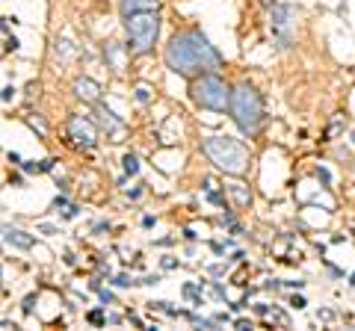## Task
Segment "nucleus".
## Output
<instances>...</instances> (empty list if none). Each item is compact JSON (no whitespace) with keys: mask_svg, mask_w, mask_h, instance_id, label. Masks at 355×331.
Wrapping results in <instances>:
<instances>
[{"mask_svg":"<svg viewBox=\"0 0 355 331\" xmlns=\"http://www.w3.org/2000/svg\"><path fill=\"white\" fill-rule=\"evenodd\" d=\"M166 65L175 71L193 80L198 74H214L222 69V57L219 51L210 45L205 33L198 30H184L166 45Z\"/></svg>","mask_w":355,"mask_h":331,"instance_id":"nucleus-1","label":"nucleus"},{"mask_svg":"<svg viewBox=\"0 0 355 331\" xmlns=\"http://www.w3.org/2000/svg\"><path fill=\"white\" fill-rule=\"evenodd\" d=\"M234 125L243 136L254 139L263 130V98L252 83H237L231 89V107H228Z\"/></svg>","mask_w":355,"mask_h":331,"instance_id":"nucleus-2","label":"nucleus"},{"mask_svg":"<svg viewBox=\"0 0 355 331\" xmlns=\"http://www.w3.org/2000/svg\"><path fill=\"white\" fill-rule=\"evenodd\" d=\"M202 148L207 154V160L214 163L219 172L234 175V178H240V175L249 172L252 154L240 139H234V136H207Z\"/></svg>","mask_w":355,"mask_h":331,"instance_id":"nucleus-3","label":"nucleus"},{"mask_svg":"<svg viewBox=\"0 0 355 331\" xmlns=\"http://www.w3.org/2000/svg\"><path fill=\"white\" fill-rule=\"evenodd\" d=\"M125 30H128V51L133 53V57H146V53H151L154 42H157V36H160L157 9L125 15Z\"/></svg>","mask_w":355,"mask_h":331,"instance_id":"nucleus-4","label":"nucleus"},{"mask_svg":"<svg viewBox=\"0 0 355 331\" xmlns=\"http://www.w3.org/2000/svg\"><path fill=\"white\" fill-rule=\"evenodd\" d=\"M193 101L202 109H214V113H225L231 107V86L216 74H198L190 83Z\"/></svg>","mask_w":355,"mask_h":331,"instance_id":"nucleus-5","label":"nucleus"},{"mask_svg":"<svg viewBox=\"0 0 355 331\" xmlns=\"http://www.w3.org/2000/svg\"><path fill=\"white\" fill-rule=\"evenodd\" d=\"M65 136L74 148H95L98 145V127L92 118L86 116H71L69 125H65Z\"/></svg>","mask_w":355,"mask_h":331,"instance_id":"nucleus-6","label":"nucleus"},{"mask_svg":"<svg viewBox=\"0 0 355 331\" xmlns=\"http://www.w3.org/2000/svg\"><path fill=\"white\" fill-rule=\"evenodd\" d=\"M270 24H272L275 39L282 42V48H287L293 39V27H296V9L287 3H275L270 9Z\"/></svg>","mask_w":355,"mask_h":331,"instance_id":"nucleus-7","label":"nucleus"},{"mask_svg":"<svg viewBox=\"0 0 355 331\" xmlns=\"http://www.w3.org/2000/svg\"><path fill=\"white\" fill-rule=\"evenodd\" d=\"M74 95L86 104H98L101 101V83H95L92 77H77L74 80Z\"/></svg>","mask_w":355,"mask_h":331,"instance_id":"nucleus-8","label":"nucleus"},{"mask_svg":"<svg viewBox=\"0 0 355 331\" xmlns=\"http://www.w3.org/2000/svg\"><path fill=\"white\" fill-rule=\"evenodd\" d=\"M98 121H101V125H104V130H107V134L110 136H113L116 142H119V136L121 134H125V121H121V118H116L113 113H110V109H104V107H98Z\"/></svg>","mask_w":355,"mask_h":331,"instance_id":"nucleus-9","label":"nucleus"},{"mask_svg":"<svg viewBox=\"0 0 355 331\" xmlns=\"http://www.w3.org/2000/svg\"><path fill=\"white\" fill-rule=\"evenodd\" d=\"M121 6V15H130V12H151V9L160 6V0H119Z\"/></svg>","mask_w":355,"mask_h":331,"instance_id":"nucleus-10","label":"nucleus"},{"mask_svg":"<svg viewBox=\"0 0 355 331\" xmlns=\"http://www.w3.org/2000/svg\"><path fill=\"white\" fill-rule=\"evenodd\" d=\"M6 242L15 249H33V237L27 234V231H18V228H6Z\"/></svg>","mask_w":355,"mask_h":331,"instance_id":"nucleus-11","label":"nucleus"},{"mask_svg":"<svg viewBox=\"0 0 355 331\" xmlns=\"http://www.w3.org/2000/svg\"><path fill=\"white\" fill-rule=\"evenodd\" d=\"M228 195L234 198L237 207H249V204H252V190H249L246 184H231V186H228Z\"/></svg>","mask_w":355,"mask_h":331,"instance_id":"nucleus-12","label":"nucleus"},{"mask_svg":"<svg viewBox=\"0 0 355 331\" xmlns=\"http://www.w3.org/2000/svg\"><path fill=\"white\" fill-rule=\"evenodd\" d=\"M137 169H139V160L133 157V154H128V157H125V172L128 175H137Z\"/></svg>","mask_w":355,"mask_h":331,"instance_id":"nucleus-13","label":"nucleus"},{"mask_svg":"<svg viewBox=\"0 0 355 331\" xmlns=\"http://www.w3.org/2000/svg\"><path fill=\"white\" fill-rule=\"evenodd\" d=\"M89 323H104V316H101V311H92V314H89Z\"/></svg>","mask_w":355,"mask_h":331,"instance_id":"nucleus-14","label":"nucleus"}]
</instances>
